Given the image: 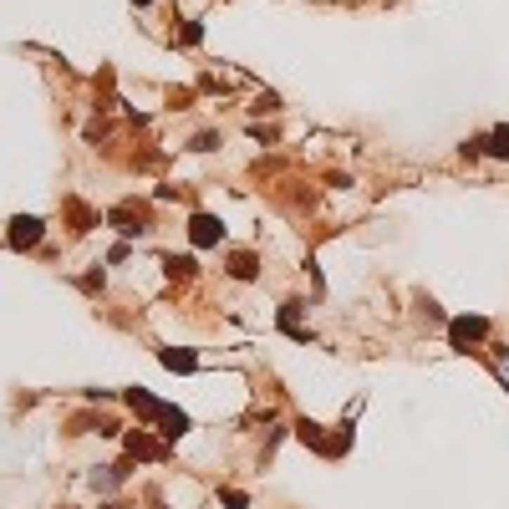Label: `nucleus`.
Segmentation results:
<instances>
[{"mask_svg":"<svg viewBox=\"0 0 509 509\" xmlns=\"http://www.w3.org/2000/svg\"><path fill=\"white\" fill-rule=\"evenodd\" d=\"M122 397H127V402H133V408H138V413H153V418L163 423V438H179V433L188 428V418H183L179 408H168V402H158V397H148L143 387H127Z\"/></svg>","mask_w":509,"mask_h":509,"instance_id":"f257e3e1","label":"nucleus"},{"mask_svg":"<svg viewBox=\"0 0 509 509\" xmlns=\"http://www.w3.org/2000/svg\"><path fill=\"white\" fill-rule=\"evenodd\" d=\"M108 219L122 229V235H143V229H153V209H148V204H143V209H138V204H117Z\"/></svg>","mask_w":509,"mask_h":509,"instance_id":"f03ea898","label":"nucleus"},{"mask_svg":"<svg viewBox=\"0 0 509 509\" xmlns=\"http://www.w3.org/2000/svg\"><path fill=\"white\" fill-rule=\"evenodd\" d=\"M449 336H453L458 352H469L474 342H484V336H489V321H484V316H458V321H449Z\"/></svg>","mask_w":509,"mask_h":509,"instance_id":"7ed1b4c3","label":"nucleus"},{"mask_svg":"<svg viewBox=\"0 0 509 509\" xmlns=\"http://www.w3.org/2000/svg\"><path fill=\"white\" fill-rule=\"evenodd\" d=\"M133 474V458H117V463H102V469H92L87 479H92V489H102V494H112L117 484Z\"/></svg>","mask_w":509,"mask_h":509,"instance_id":"20e7f679","label":"nucleus"},{"mask_svg":"<svg viewBox=\"0 0 509 509\" xmlns=\"http://www.w3.org/2000/svg\"><path fill=\"white\" fill-rule=\"evenodd\" d=\"M41 235H46V224H41L36 214H15V219H11V245H15V250H31Z\"/></svg>","mask_w":509,"mask_h":509,"instance_id":"39448f33","label":"nucleus"},{"mask_svg":"<svg viewBox=\"0 0 509 509\" xmlns=\"http://www.w3.org/2000/svg\"><path fill=\"white\" fill-rule=\"evenodd\" d=\"M463 153H484V158H509V127H494V133L474 138Z\"/></svg>","mask_w":509,"mask_h":509,"instance_id":"423d86ee","label":"nucleus"},{"mask_svg":"<svg viewBox=\"0 0 509 509\" xmlns=\"http://www.w3.org/2000/svg\"><path fill=\"white\" fill-rule=\"evenodd\" d=\"M188 235H194V245H219L224 240V224L214 214H194V219H188Z\"/></svg>","mask_w":509,"mask_h":509,"instance_id":"0eeeda50","label":"nucleus"},{"mask_svg":"<svg viewBox=\"0 0 509 509\" xmlns=\"http://www.w3.org/2000/svg\"><path fill=\"white\" fill-rule=\"evenodd\" d=\"M168 453V443H153V438H148V433H127V458H163Z\"/></svg>","mask_w":509,"mask_h":509,"instance_id":"6e6552de","label":"nucleus"},{"mask_svg":"<svg viewBox=\"0 0 509 509\" xmlns=\"http://www.w3.org/2000/svg\"><path fill=\"white\" fill-rule=\"evenodd\" d=\"M158 362H163L168 372H194V367H199V352H179V347H163V352H158Z\"/></svg>","mask_w":509,"mask_h":509,"instance_id":"1a4fd4ad","label":"nucleus"},{"mask_svg":"<svg viewBox=\"0 0 509 509\" xmlns=\"http://www.w3.org/2000/svg\"><path fill=\"white\" fill-rule=\"evenodd\" d=\"M281 331H290L295 342H306V336H311V331L301 326V301H285V306H281Z\"/></svg>","mask_w":509,"mask_h":509,"instance_id":"9d476101","label":"nucleus"},{"mask_svg":"<svg viewBox=\"0 0 509 509\" xmlns=\"http://www.w3.org/2000/svg\"><path fill=\"white\" fill-rule=\"evenodd\" d=\"M254 270H260V265H254L250 250H235V254H229V275H235V281H254Z\"/></svg>","mask_w":509,"mask_h":509,"instance_id":"9b49d317","label":"nucleus"},{"mask_svg":"<svg viewBox=\"0 0 509 509\" xmlns=\"http://www.w3.org/2000/svg\"><path fill=\"white\" fill-rule=\"evenodd\" d=\"M163 265H168V275H174V281H179V275H183V281L194 275V260H188V254H163Z\"/></svg>","mask_w":509,"mask_h":509,"instance_id":"f8f14e48","label":"nucleus"},{"mask_svg":"<svg viewBox=\"0 0 509 509\" xmlns=\"http://www.w3.org/2000/svg\"><path fill=\"white\" fill-rule=\"evenodd\" d=\"M219 504L224 509H250V494L245 489H219Z\"/></svg>","mask_w":509,"mask_h":509,"instance_id":"ddd939ff","label":"nucleus"},{"mask_svg":"<svg viewBox=\"0 0 509 509\" xmlns=\"http://www.w3.org/2000/svg\"><path fill=\"white\" fill-rule=\"evenodd\" d=\"M179 41H183V46H199V41H204V26H194V20H188V26L179 31Z\"/></svg>","mask_w":509,"mask_h":509,"instance_id":"4468645a","label":"nucleus"},{"mask_svg":"<svg viewBox=\"0 0 509 509\" xmlns=\"http://www.w3.org/2000/svg\"><path fill=\"white\" fill-rule=\"evenodd\" d=\"M102 509H127V504H102Z\"/></svg>","mask_w":509,"mask_h":509,"instance_id":"2eb2a0df","label":"nucleus"},{"mask_svg":"<svg viewBox=\"0 0 509 509\" xmlns=\"http://www.w3.org/2000/svg\"><path fill=\"white\" fill-rule=\"evenodd\" d=\"M133 6H153V0H133Z\"/></svg>","mask_w":509,"mask_h":509,"instance_id":"dca6fc26","label":"nucleus"}]
</instances>
